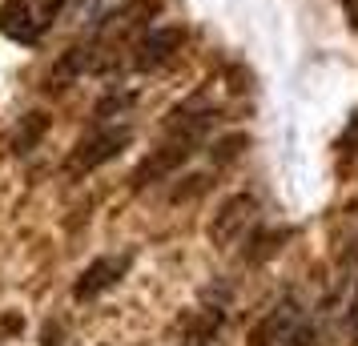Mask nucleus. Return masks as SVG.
<instances>
[{"label":"nucleus","mask_w":358,"mask_h":346,"mask_svg":"<svg viewBox=\"0 0 358 346\" xmlns=\"http://www.w3.org/2000/svg\"><path fill=\"white\" fill-rule=\"evenodd\" d=\"M133 141V129L129 125H101L93 137H85L77 153H73V165L77 169H101V165H109L121 153V149Z\"/></svg>","instance_id":"f257e3e1"},{"label":"nucleus","mask_w":358,"mask_h":346,"mask_svg":"<svg viewBox=\"0 0 358 346\" xmlns=\"http://www.w3.org/2000/svg\"><path fill=\"white\" fill-rule=\"evenodd\" d=\"M194 145H197V141H189V137H169L162 149H153L145 161L137 165V173H133V185H137V189H145V185H153V182H165L173 169H181V165L189 161Z\"/></svg>","instance_id":"f03ea898"},{"label":"nucleus","mask_w":358,"mask_h":346,"mask_svg":"<svg viewBox=\"0 0 358 346\" xmlns=\"http://www.w3.org/2000/svg\"><path fill=\"white\" fill-rule=\"evenodd\" d=\"M254 214H258V201L250 198V194H234V198H226L222 201V210H217L213 222H210V242L213 246H229V242L254 222Z\"/></svg>","instance_id":"7ed1b4c3"},{"label":"nucleus","mask_w":358,"mask_h":346,"mask_svg":"<svg viewBox=\"0 0 358 346\" xmlns=\"http://www.w3.org/2000/svg\"><path fill=\"white\" fill-rule=\"evenodd\" d=\"M45 24H49V13H36L33 0H8L0 13V33H8L20 45H36Z\"/></svg>","instance_id":"20e7f679"},{"label":"nucleus","mask_w":358,"mask_h":346,"mask_svg":"<svg viewBox=\"0 0 358 346\" xmlns=\"http://www.w3.org/2000/svg\"><path fill=\"white\" fill-rule=\"evenodd\" d=\"M125 270H129V258H121V254H113V258H93V262L81 270L77 286H73L77 302H89V298H97L101 290H109L117 278H125Z\"/></svg>","instance_id":"39448f33"},{"label":"nucleus","mask_w":358,"mask_h":346,"mask_svg":"<svg viewBox=\"0 0 358 346\" xmlns=\"http://www.w3.org/2000/svg\"><path fill=\"white\" fill-rule=\"evenodd\" d=\"M185 45V29H173V24H165L157 33H149L141 45H137V69H157L165 61H173V52H181Z\"/></svg>","instance_id":"423d86ee"},{"label":"nucleus","mask_w":358,"mask_h":346,"mask_svg":"<svg viewBox=\"0 0 358 346\" xmlns=\"http://www.w3.org/2000/svg\"><path fill=\"white\" fill-rule=\"evenodd\" d=\"M294 326H298V306L294 302H282V306H274L258 326L250 330V346H282L290 338Z\"/></svg>","instance_id":"0eeeda50"},{"label":"nucleus","mask_w":358,"mask_h":346,"mask_svg":"<svg viewBox=\"0 0 358 346\" xmlns=\"http://www.w3.org/2000/svg\"><path fill=\"white\" fill-rule=\"evenodd\" d=\"M45 129H49V117L45 113H29L17 125V133H13V149H17V153H29V149L45 137Z\"/></svg>","instance_id":"6e6552de"},{"label":"nucleus","mask_w":358,"mask_h":346,"mask_svg":"<svg viewBox=\"0 0 358 346\" xmlns=\"http://www.w3.org/2000/svg\"><path fill=\"white\" fill-rule=\"evenodd\" d=\"M245 149V133H229L222 141H213V161H234Z\"/></svg>","instance_id":"1a4fd4ad"},{"label":"nucleus","mask_w":358,"mask_h":346,"mask_svg":"<svg viewBox=\"0 0 358 346\" xmlns=\"http://www.w3.org/2000/svg\"><path fill=\"white\" fill-rule=\"evenodd\" d=\"M346 334L358 338V294H355V302H350V314H346Z\"/></svg>","instance_id":"9d476101"},{"label":"nucleus","mask_w":358,"mask_h":346,"mask_svg":"<svg viewBox=\"0 0 358 346\" xmlns=\"http://www.w3.org/2000/svg\"><path fill=\"white\" fill-rule=\"evenodd\" d=\"M185 346H210V334H201V338H189Z\"/></svg>","instance_id":"9b49d317"}]
</instances>
